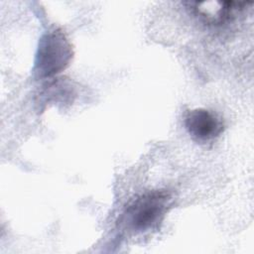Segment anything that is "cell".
<instances>
[{
  "mask_svg": "<svg viewBox=\"0 0 254 254\" xmlns=\"http://www.w3.org/2000/svg\"><path fill=\"white\" fill-rule=\"evenodd\" d=\"M72 47L61 30L46 33L38 48L35 72L40 77H51L64 70L72 59Z\"/></svg>",
  "mask_w": 254,
  "mask_h": 254,
  "instance_id": "cell-1",
  "label": "cell"
},
{
  "mask_svg": "<svg viewBox=\"0 0 254 254\" xmlns=\"http://www.w3.org/2000/svg\"><path fill=\"white\" fill-rule=\"evenodd\" d=\"M170 197L166 191L154 190L136 198L124 213L126 226L135 232H142L156 225L169 206Z\"/></svg>",
  "mask_w": 254,
  "mask_h": 254,
  "instance_id": "cell-2",
  "label": "cell"
},
{
  "mask_svg": "<svg viewBox=\"0 0 254 254\" xmlns=\"http://www.w3.org/2000/svg\"><path fill=\"white\" fill-rule=\"evenodd\" d=\"M188 132L198 141H208L223 131L222 120L213 112L204 108L188 111L185 117Z\"/></svg>",
  "mask_w": 254,
  "mask_h": 254,
  "instance_id": "cell-3",
  "label": "cell"
},
{
  "mask_svg": "<svg viewBox=\"0 0 254 254\" xmlns=\"http://www.w3.org/2000/svg\"><path fill=\"white\" fill-rule=\"evenodd\" d=\"M191 11L203 22L211 25L225 23L235 17L251 2L214 1V2H189Z\"/></svg>",
  "mask_w": 254,
  "mask_h": 254,
  "instance_id": "cell-4",
  "label": "cell"
}]
</instances>
